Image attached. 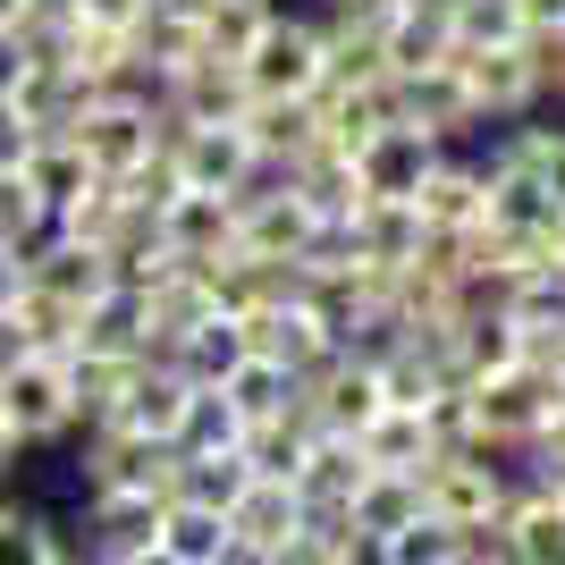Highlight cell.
<instances>
[{
	"instance_id": "obj_17",
	"label": "cell",
	"mask_w": 565,
	"mask_h": 565,
	"mask_svg": "<svg viewBox=\"0 0 565 565\" xmlns=\"http://www.w3.org/2000/svg\"><path fill=\"white\" fill-rule=\"evenodd\" d=\"M448 143H430L423 127H380L363 152H354V169H363V194H388V203H414V186H423V169L439 161Z\"/></svg>"
},
{
	"instance_id": "obj_20",
	"label": "cell",
	"mask_w": 565,
	"mask_h": 565,
	"mask_svg": "<svg viewBox=\"0 0 565 565\" xmlns=\"http://www.w3.org/2000/svg\"><path fill=\"white\" fill-rule=\"evenodd\" d=\"M305 515H312V507L296 498V481H245V498L228 507V532H236V541H254L262 557H279V548L305 532Z\"/></svg>"
},
{
	"instance_id": "obj_40",
	"label": "cell",
	"mask_w": 565,
	"mask_h": 565,
	"mask_svg": "<svg viewBox=\"0 0 565 565\" xmlns=\"http://www.w3.org/2000/svg\"><path fill=\"white\" fill-rule=\"evenodd\" d=\"M523 34H565V0H515Z\"/></svg>"
},
{
	"instance_id": "obj_8",
	"label": "cell",
	"mask_w": 565,
	"mask_h": 565,
	"mask_svg": "<svg viewBox=\"0 0 565 565\" xmlns=\"http://www.w3.org/2000/svg\"><path fill=\"white\" fill-rule=\"evenodd\" d=\"M169 169H178V186H194V194H245L262 178L245 127H178V118H169Z\"/></svg>"
},
{
	"instance_id": "obj_23",
	"label": "cell",
	"mask_w": 565,
	"mask_h": 565,
	"mask_svg": "<svg viewBox=\"0 0 565 565\" xmlns=\"http://www.w3.org/2000/svg\"><path fill=\"white\" fill-rule=\"evenodd\" d=\"M354 448H363L372 472H423L430 456H439V448H430V423H423V414H405V405H380L372 423L354 430Z\"/></svg>"
},
{
	"instance_id": "obj_21",
	"label": "cell",
	"mask_w": 565,
	"mask_h": 565,
	"mask_svg": "<svg viewBox=\"0 0 565 565\" xmlns=\"http://www.w3.org/2000/svg\"><path fill=\"white\" fill-rule=\"evenodd\" d=\"M245 143H254V161L262 169H287V161H305L312 143H321V118H312V102H245Z\"/></svg>"
},
{
	"instance_id": "obj_12",
	"label": "cell",
	"mask_w": 565,
	"mask_h": 565,
	"mask_svg": "<svg viewBox=\"0 0 565 565\" xmlns=\"http://www.w3.org/2000/svg\"><path fill=\"white\" fill-rule=\"evenodd\" d=\"M186 397H194V380L178 372L169 354H143L110 423H118V430H136V439H161V448H169V439H178V414H186Z\"/></svg>"
},
{
	"instance_id": "obj_11",
	"label": "cell",
	"mask_w": 565,
	"mask_h": 565,
	"mask_svg": "<svg viewBox=\"0 0 565 565\" xmlns=\"http://www.w3.org/2000/svg\"><path fill=\"white\" fill-rule=\"evenodd\" d=\"M25 279L43 287V296H60V305H94L102 287H110V254L102 245H76V236H60V228H43L34 245H25Z\"/></svg>"
},
{
	"instance_id": "obj_22",
	"label": "cell",
	"mask_w": 565,
	"mask_h": 565,
	"mask_svg": "<svg viewBox=\"0 0 565 565\" xmlns=\"http://www.w3.org/2000/svg\"><path fill=\"white\" fill-rule=\"evenodd\" d=\"M305 448H312V414L305 405H287V414H270V423H245V439H236V456H245L254 481H296Z\"/></svg>"
},
{
	"instance_id": "obj_37",
	"label": "cell",
	"mask_w": 565,
	"mask_h": 565,
	"mask_svg": "<svg viewBox=\"0 0 565 565\" xmlns=\"http://www.w3.org/2000/svg\"><path fill=\"white\" fill-rule=\"evenodd\" d=\"M456 557V532H439V523H414V532H397V541H388V565H448Z\"/></svg>"
},
{
	"instance_id": "obj_34",
	"label": "cell",
	"mask_w": 565,
	"mask_h": 565,
	"mask_svg": "<svg viewBox=\"0 0 565 565\" xmlns=\"http://www.w3.org/2000/svg\"><path fill=\"white\" fill-rule=\"evenodd\" d=\"M161 548L178 565H212L220 548H228V515H212V507H186V498H169L161 507Z\"/></svg>"
},
{
	"instance_id": "obj_3",
	"label": "cell",
	"mask_w": 565,
	"mask_h": 565,
	"mask_svg": "<svg viewBox=\"0 0 565 565\" xmlns=\"http://www.w3.org/2000/svg\"><path fill=\"white\" fill-rule=\"evenodd\" d=\"M0 414L18 423L25 448H68L85 414H76V380H68V354H18L0 372Z\"/></svg>"
},
{
	"instance_id": "obj_18",
	"label": "cell",
	"mask_w": 565,
	"mask_h": 565,
	"mask_svg": "<svg viewBox=\"0 0 565 565\" xmlns=\"http://www.w3.org/2000/svg\"><path fill=\"white\" fill-rule=\"evenodd\" d=\"M372 481V465H363V448L354 439H338V430H312L305 465H296V498H305L312 515H347V498Z\"/></svg>"
},
{
	"instance_id": "obj_43",
	"label": "cell",
	"mask_w": 565,
	"mask_h": 565,
	"mask_svg": "<svg viewBox=\"0 0 565 565\" xmlns=\"http://www.w3.org/2000/svg\"><path fill=\"white\" fill-rule=\"evenodd\" d=\"M25 296V254H0V312Z\"/></svg>"
},
{
	"instance_id": "obj_41",
	"label": "cell",
	"mask_w": 565,
	"mask_h": 565,
	"mask_svg": "<svg viewBox=\"0 0 565 565\" xmlns=\"http://www.w3.org/2000/svg\"><path fill=\"white\" fill-rule=\"evenodd\" d=\"M18 76H25V43L18 25H0V94H18Z\"/></svg>"
},
{
	"instance_id": "obj_31",
	"label": "cell",
	"mask_w": 565,
	"mask_h": 565,
	"mask_svg": "<svg viewBox=\"0 0 565 565\" xmlns=\"http://www.w3.org/2000/svg\"><path fill=\"white\" fill-rule=\"evenodd\" d=\"M236 439H245L236 405L220 397V388H194V397H186V414H178V439H169V448H178V456H228Z\"/></svg>"
},
{
	"instance_id": "obj_6",
	"label": "cell",
	"mask_w": 565,
	"mask_h": 565,
	"mask_svg": "<svg viewBox=\"0 0 565 565\" xmlns=\"http://www.w3.org/2000/svg\"><path fill=\"white\" fill-rule=\"evenodd\" d=\"M472 76V102H481V118L490 127H515V118L548 110V68L532 43H498V51H456Z\"/></svg>"
},
{
	"instance_id": "obj_33",
	"label": "cell",
	"mask_w": 565,
	"mask_h": 565,
	"mask_svg": "<svg viewBox=\"0 0 565 565\" xmlns=\"http://www.w3.org/2000/svg\"><path fill=\"white\" fill-rule=\"evenodd\" d=\"M245 481H254V472H245V456H178V498H186V507H212V515H228L236 498H245Z\"/></svg>"
},
{
	"instance_id": "obj_30",
	"label": "cell",
	"mask_w": 565,
	"mask_h": 565,
	"mask_svg": "<svg viewBox=\"0 0 565 565\" xmlns=\"http://www.w3.org/2000/svg\"><path fill=\"white\" fill-rule=\"evenodd\" d=\"M9 330H18L25 354H68L76 347V305H60V296H43V287L25 279V296L9 305Z\"/></svg>"
},
{
	"instance_id": "obj_44",
	"label": "cell",
	"mask_w": 565,
	"mask_h": 565,
	"mask_svg": "<svg viewBox=\"0 0 565 565\" xmlns=\"http://www.w3.org/2000/svg\"><path fill=\"white\" fill-rule=\"evenodd\" d=\"M212 565H270V557H262V548L254 541H236V532H228V548H220V557Z\"/></svg>"
},
{
	"instance_id": "obj_26",
	"label": "cell",
	"mask_w": 565,
	"mask_h": 565,
	"mask_svg": "<svg viewBox=\"0 0 565 565\" xmlns=\"http://www.w3.org/2000/svg\"><path fill=\"white\" fill-rule=\"evenodd\" d=\"M18 178H25V194L43 203V220H60V212L76 203V194L94 186V161H85V152H76L68 136H43V143H34V161H25Z\"/></svg>"
},
{
	"instance_id": "obj_4",
	"label": "cell",
	"mask_w": 565,
	"mask_h": 565,
	"mask_svg": "<svg viewBox=\"0 0 565 565\" xmlns=\"http://www.w3.org/2000/svg\"><path fill=\"white\" fill-rule=\"evenodd\" d=\"M397 118H405V127H423L430 143H472L481 127H490L456 51H448V60H430V68H414V76H397Z\"/></svg>"
},
{
	"instance_id": "obj_45",
	"label": "cell",
	"mask_w": 565,
	"mask_h": 565,
	"mask_svg": "<svg viewBox=\"0 0 565 565\" xmlns=\"http://www.w3.org/2000/svg\"><path fill=\"white\" fill-rule=\"evenodd\" d=\"M127 565H178V557H169V548H143V557H127Z\"/></svg>"
},
{
	"instance_id": "obj_19",
	"label": "cell",
	"mask_w": 565,
	"mask_h": 565,
	"mask_svg": "<svg viewBox=\"0 0 565 565\" xmlns=\"http://www.w3.org/2000/svg\"><path fill=\"white\" fill-rule=\"evenodd\" d=\"M347 245H354V262H372V270H405V262L423 254V212H414V203H388V194H363V212L347 220Z\"/></svg>"
},
{
	"instance_id": "obj_24",
	"label": "cell",
	"mask_w": 565,
	"mask_h": 565,
	"mask_svg": "<svg viewBox=\"0 0 565 565\" xmlns=\"http://www.w3.org/2000/svg\"><path fill=\"white\" fill-rule=\"evenodd\" d=\"M347 523H354V532H372V541L414 532V523H423V481H414V472H372V481L347 498Z\"/></svg>"
},
{
	"instance_id": "obj_29",
	"label": "cell",
	"mask_w": 565,
	"mask_h": 565,
	"mask_svg": "<svg viewBox=\"0 0 565 565\" xmlns=\"http://www.w3.org/2000/svg\"><path fill=\"white\" fill-rule=\"evenodd\" d=\"M68 541V523L51 515V507H25L18 490L0 498V565H51Z\"/></svg>"
},
{
	"instance_id": "obj_14",
	"label": "cell",
	"mask_w": 565,
	"mask_h": 565,
	"mask_svg": "<svg viewBox=\"0 0 565 565\" xmlns=\"http://www.w3.org/2000/svg\"><path fill=\"white\" fill-rule=\"evenodd\" d=\"M279 178H287V194H296L321 228H338V220L363 212V169H354V152H338V143H312L305 161H287Z\"/></svg>"
},
{
	"instance_id": "obj_42",
	"label": "cell",
	"mask_w": 565,
	"mask_h": 565,
	"mask_svg": "<svg viewBox=\"0 0 565 565\" xmlns=\"http://www.w3.org/2000/svg\"><path fill=\"white\" fill-rule=\"evenodd\" d=\"M25 439H18V423H9V414H0V481H18V465H25Z\"/></svg>"
},
{
	"instance_id": "obj_15",
	"label": "cell",
	"mask_w": 565,
	"mask_h": 565,
	"mask_svg": "<svg viewBox=\"0 0 565 565\" xmlns=\"http://www.w3.org/2000/svg\"><path fill=\"white\" fill-rule=\"evenodd\" d=\"M245 347H254V354H270V363H287V372L305 380L312 363H330V354H338V338L321 330V321H312V312L296 305V296H287V305L245 312Z\"/></svg>"
},
{
	"instance_id": "obj_16",
	"label": "cell",
	"mask_w": 565,
	"mask_h": 565,
	"mask_svg": "<svg viewBox=\"0 0 565 565\" xmlns=\"http://www.w3.org/2000/svg\"><path fill=\"white\" fill-rule=\"evenodd\" d=\"M245 76H236V60H194V68H178V85H169L161 110L178 118V127H236L245 118Z\"/></svg>"
},
{
	"instance_id": "obj_2",
	"label": "cell",
	"mask_w": 565,
	"mask_h": 565,
	"mask_svg": "<svg viewBox=\"0 0 565 565\" xmlns=\"http://www.w3.org/2000/svg\"><path fill=\"white\" fill-rule=\"evenodd\" d=\"M60 136L94 161V178H136L152 152H169V118L152 102H127V94H94L85 110L60 127Z\"/></svg>"
},
{
	"instance_id": "obj_39",
	"label": "cell",
	"mask_w": 565,
	"mask_h": 565,
	"mask_svg": "<svg viewBox=\"0 0 565 565\" xmlns=\"http://www.w3.org/2000/svg\"><path fill=\"white\" fill-rule=\"evenodd\" d=\"M143 9H152V0H76V18H85V25H110V34H136Z\"/></svg>"
},
{
	"instance_id": "obj_13",
	"label": "cell",
	"mask_w": 565,
	"mask_h": 565,
	"mask_svg": "<svg viewBox=\"0 0 565 565\" xmlns=\"http://www.w3.org/2000/svg\"><path fill=\"white\" fill-rule=\"evenodd\" d=\"M161 245L178 262H220V254H236V194H194V186H178L161 203Z\"/></svg>"
},
{
	"instance_id": "obj_35",
	"label": "cell",
	"mask_w": 565,
	"mask_h": 565,
	"mask_svg": "<svg viewBox=\"0 0 565 565\" xmlns=\"http://www.w3.org/2000/svg\"><path fill=\"white\" fill-rule=\"evenodd\" d=\"M448 34H456V51H498V43H523L515 0H448Z\"/></svg>"
},
{
	"instance_id": "obj_9",
	"label": "cell",
	"mask_w": 565,
	"mask_h": 565,
	"mask_svg": "<svg viewBox=\"0 0 565 565\" xmlns=\"http://www.w3.org/2000/svg\"><path fill=\"white\" fill-rule=\"evenodd\" d=\"M68 541L94 565H127V557H143V548H161V498L102 490V498H85V523H76Z\"/></svg>"
},
{
	"instance_id": "obj_46",
	"label": "cell",
	"mask_w": 565,
	"mask_h": 565,
	"mask_svg": "<svg viewBox=\"0 0 565 565\" xmlns=\"http://www.w3.org/2000/svg\"><path fill=\"white\" fill-rule=\"evenodd\" d=\"M25 18V0H0V25H18Z\"/></svg>"
},
{
	"instance_id": "obj_32",
	"label": "cell",
	"mask_w": 565,
	"mask_h": 565,
	"mask_svg": "<svg viewBox=\"0 0 565 565\" xmlns=\"http://www.w3.org/2000/svg\"><path fill=\"white\" fill-rule=\"evenodd\" d=\"M143 354H68V380H76V414L85 423H110L118 397H127V380H136Z\"/></svg>"
},
{
	"instance_id": "obj_38",
	"label": "cell",
	"mask_w": 565,
	"mask_h": 565,
	"mask_svg": "<svg viewBox=\"0 0 565 565\" xmlns=\"http://www.w3.org/2000/svg\"><path fill=\"white\" fill-rule=\"evenodd\" d=\"M34 143H43V127L0 94V169H25V161H34Z\"/></svg>"
},
{
	"instance_id": "obj_25",
	"label": "cell",
	"mask_w": 565,
	"mask_h": 565,
	"mask_svg": "<svg viewBox=\"0 0 565 565\" xmlns=\"http://www.w3.org/2000/svg\"><path fill=\"white\" fill-rule=\"evenodd\" d=\"M245 354H254V347H245V321H236V312H212V321H194V330L169 347V363H178L194 388H220Z\"/></svg>"
},
{
	"instance_id": "obj_27",
	"label": "cell",
	"mask_w": 565,
	"mask_h": 565,
	"mask_svg": "<svg viewBox=\"0 0 565 565\" xmlns=\"http://www.w3.org/2000/svg\"><path fill=\"white\" fill-rule=\"evenodd\" d=\"M287 0H194V25H203V60H245L262 43V25L279 18Z\"/></svg>"
},
{
	"instance_id": "obj_36",
	"label": "cell",
	"mask_w": 565,
	"mask_h": 565,
	"mask_svg": "<svg viewBox=\"0 0 565 565\" xmlns=\"http://www.w3.org/2000/svg\"><path fill=\"white\" fill-rule=\"evenodd\" d=\"M43 228H51V220H43V203L25 194V178H18V169H0V254H25Z\"/></svg>"
},
{
	"instance_id": "obj_10",
	"label": "cell",
	"mask_w": 565,
	"mask_h": 565,
	"mask_svg": "<svg viewBox=\"0 0 565 565\" xmlns=\"http://www.w3.org/2000/svg\"><path fill=\"white\" fill-rule=\"evenodd\" d=\"M414 212H423V228H481V220H490V178H481V161H472L465 143H448V152L423 169Z\"/></svg>"
},
{
	"instance_id": "obj_1",
	"label": "cell",
	"mask_w": 565,
	"mask_h": 565,
	"mask_svg": "<svg viewBox=\"0 0 565 565\" xmlns=\"http://www.w3.org/2000/svg\"><path fill=\"white\" fill-rule=\"evenodd\" d=\"M321 68H330V51H321V9H279V18L262 25V43L236 60L245 76V94L254 102H312L321 94Z\"/></svg>"
},
{
	"instance_id": "obj_28",
	"label": "cell",
	"mask_w": 565,
	"mask_h": 565,
	"mask_svg": "<svg viewBox=\"0 0 565 565\" xmlns=\"http://www.w3.org/2000/svg\"><path fill=\"white\" fill-rule=\"evenodd\" d=\"M220 397L236 405V423H270V414H287V405H296V372H287V363H270V354H245V363L220 380Z\"/></svg>"
},
{
	"instance_id": "obj_7",
	"label": "cell",
	"mask_w": 565,
	"mask_h": 565,
	"mask_svg": "<svg viewBox=\"0 0 565 565\" xmlns=\"http://www.w3.org/2000/svg\"><path fill=\"white\" fill-rule=\"evenodd\" d=\"M296 405L312 414V430H338V439H354V430L372 423L380 405V363H363V354H347L338 347L330 363H312L305 380H296Z\"/></svg>"
},
{
	"instance_id": "obj_5",
	"label": "cell",
	"mask_w": 565,
	"mask_h": 565,
	"mask_svg": "<svg viewBox=\"0 0 565 565\" xmlns=\"http://www.w3.org/2000/svg\"><path fill=\"white\" fill-rule=\"evenodd\" d=\"M312 236H321V220L287 194L279 169H262L254 186L236 194V254H262V262H305Z\"/></svg>"
}]
</instances>
